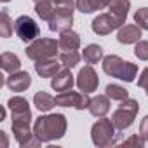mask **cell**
Here are the masks:
<instances>
[{
  "instance_id": "32",
  "label": "cell",
  "mask_w": 148,
  "mask_h": 148,
  "mask_svg": "<svg viewBox=\"0 0 148 148\" xmlns=\"http://www.w3.org/2000/svg\"><path fill=\"white\" fill-rule=\"evenodd\" d=\"M138 87L145 89L146 96H148V68H145L141 71V75H139V80H138Z\"/></svg>"
},
{
  "instance_id": "11",
  "label": "cell",
  "mask_w": 148,
  "mask_h": 148,
  "mask_svg": "<svg viewBox=\"0 0 148 148\" xmlns=\"http://www.w3.org/2000/svg\"><path fill=\"white\" fill-rule=\"evenodd\" d=\"M7 108L12 112V120H32L30 105L25 98L14 96L7 101Z\"/></svg>"
},
{
  "instance_id": "1",
  "label": "cell",
  "mask_w": 148,
  "mask_h": 148,
  "mask_svg": "<svg viewBox=\"0 0 148 148\" xmlns=\"http://www.w3.org/2000/svg\"><path fill=\"white\" fill-rule=\"evenodd\" d=\"M68 122L63 113L40 115L33 124V132L40 143H51L54 139H61L66 132Z\"/></svg>"
},
{
  "instance_id": "14",
  "label": "cell",
  "mask_w": 148,
  "mask_h": 148,
  "mask_svg": "<svg viewBox=\"0 0 148 148\" xmlns=\"http://www.w3.org/2000/svg\"><path fill=\"white\" fill-rule=\"evenodd\" d=\"M47 23H49V30L51 32L63 33V32L71 30V26H73V14H63V12H58L56 11L54 16Z\"/></svg>"
},
{
  "instance_id": "21",
  "label": "cell",
  "mask_w": 148,
  "mask_h": 148,
  "mask_svg": "<svg viewBox=\"0 0 148 148\" xmlns=\"http://www.w3.org/2000/svg\"><path fill=\"white\" fill-rule=\"evenodd\" d=\"M129 9H131V0H110V4H108V12L115 14L117 18L124 21L127 18Z\"/></svg>"
},
{
  "instance_id": "23",
  "label": "cell",
  "mask_w": 148,
  "mask_h": 148,
  "mask_svg": "<svg viewBox=\"0 0 148 148\" xmlns=\"http://www.w3.org/2000/svg\"><path fill=\"white\" fill-rule=\"evenodd\" d=\"M35 12L38 18H42L44 21H49L54 12H56V7H54V2L52 0H42V2H37L35 4Z\"/></svg>"
},
{
  "instance_id": "7",
  "label": "cell",
  "mask_w": 148,
  "mask_h": 148,
  "mask_svg": "<svg viewBox=\"0 0 148 148\" xmlns=\"http://www.w3.org/2000/svg\"><path fill=\"white\" fill-rule=\"evenodd\" d=\"M124 23H125V21L120 19V18H117L115 14L105 12V14H99L98 18L92 19L91 28H92V32H94L96 35H108V33H112L113 30H119Z\"/></svg>"
},
{
  "instance_id": "36",
  "label": "cell",
  "mask_w": 148,
  "mask_h": 148,
  "mask_svg": "<svg viewBox=\"0 0 148 148\" xmlns=\"http://www.w3.org/2000/svg\"><path fill=\"white\" fill-rule=\"evenodd\" d=\"M52 2H54V0H52Z\"/></svg>"
},
{
  "instance_id": "28",
  "label": "cell",
  "mask_w": 148,
  "mask_h": 148,
  "mask_svg": "<svg viewBox=\"0 0 148 148\" xmlns=\"http://www.w3.org/2000/svg\"><path fill=\"white\" fill-rule=\"evenodd\" d=\"M54 7L58 12L73 14V11L77 9V0H54Z\"/></svg>"
},
{
  "instance_id": "13",
  "label": "cell",
  "mask_w": 148,
  "mask_h": 148,
  "mask_svg": "<svg viewBox=\"0 0 148 148\" xmlns=\"http://www.w3.org/2000/svg\"><path fill=\"white\" fill-rule=\"evenodd\" d=\"M5 86L11 91H14V92H23V91H26L32 86V77H30L28 71L18 70V71H12L11 75L5 79Z\"/></svg>"
},
{
  "instance_id": "25",
  "label": "cell",
  "mask_w": 148,
  "mask_h": 148,
  "mask_svg": "<svg viewBox=\"0 0 148 148\" xmlns=\"http://www.w3.org/2000/svg\"><path fill=\"white\" fill-rule=\"evenodd\" d=\"M105 92H106V96L110 99H115V101H124V99L129 98V91L120 87V86H117V84H108Z\"/></svg>"
},
{
  "instance_id": "9",
  "label": "cell",
  "mask_w": 148,
  "mask_h": 148,
  "mask_svg": "<svg viewBox=\"0 0 148 148\" xmlns=\"http://www.w3.org/2000/svg\"><path fill=\"white\" fill-rule=\"evenodd\" d=\"M14 32L23 42H33L40 35L38 25L30 18V16H19L14 21Z\"/></svg>"
},
{
  "instance_id": "12",
  "label": "cell",
  "mask_w": 148,
  "mask_h": 148,
  "mask_svg": "<svg viewBox=\"0 0 148 148\" xmlns=\"http://www.w3.org/2000/svg\"><path fill=\"white\" fill-rule=\"evenodd\" d=\"M73 84H77V80H75V77L71 75V71H70V68H61L56 75L52 77V80H51V87L56 91V92H64V91H70L71 87H73Z\"/></svg>"
},
{
  "instance_id": "34",
  "label": "cell",
  "mask_w": 148,
  "mask_h": 148,
  "mask_svg": "<svg viewBox=\"0 0 148 148\" xmlns=\"http://www.w3.org/2000/svg\"><path fill=\"white\" fill-rule=\"evenodd\" d=\"M33 2H35V4H37V2H42V0H33Z\"/></svg>"
},
{
  "instance_id": "31",
  "label": "cell",
  "mask_w": 148,
  "mask_h": 148,
  "mask_svg": "<svg viewBox=\"0 0 148 148\" xmlns=\"http://www.w3.org/2000/svg\"><path fill=\"white\" fill-rule=\"evenodd\" d=\"M145 139L141 138V134H132L131 138H127L124 143H122V146L125 148V146H136V148H143L145 146Z\"/></svg>"
},
{
  "instance_id": "19",
  "label": "cell",
  "mask_w": 148,
  "mask_h": 148,
  "mask_svg": "<svg viewBox=\"0 0 148 148\" xmlns=\"http://www.w3.org/2000/svg\"><path fill=\"white\" fill-rule=\"evenodd\" d=\"M33 105L40 112H49V110H52V106H56V98H52L45 91H38L33 96Z\"/></svg>"
},
{
  "instance_id": "33",
  "label": "cell",
  "mask_w": 148,
  "mask_h": 148,
  "mask_svg": "<svg viewBox=\"0 0 148 148\" xmlns=\"http://www.w3.org/2000/svg\"><path fill=\"white\" fill-rule=\"evenodd\" d=\"M139 134H141V138H143L145 141H148V115L143 117V120H141V124H139Z\"/></svg>"
},
{
  "instance_id": "15",
  "label": "cell",
  "mask_w": 148,
  "mask_h": 148,
  "mask_svg": "<svg viewBox=\"0 0 148 148\" xmlns=\"http://www.w3.org/2000/svg\"><path fill=\"white\" fill-rule=\"evenodd\" d=\"M117 40L120 44H136L141 40V28L138 25H122L117 33Z\"/></svg>"
},
{
  "instance_id": "18",
  "label": "cell",
  "mask_w": 148,
  "mask_h": 148,
  "mask_svg": "<svg viewBox=\"0 0 148 148\" xmlns=\"http://www.w3.org/2000/svg\"><path fill=\"white\" fill-rule=\"evenodd\" d=\"M58 42H59V49L63 51H77L80 47V35L73 30H68L61 33Z\"/></svg>"
},
{
  "instance_id": "20",
  "label": "cell",
  "mask_w": 148,
  "mask_h": 148,
  "mask_svg": "<svg viewBox=\"0 0 148 148\" xmlns=\"http://www.w3.org/2000/svg\"><path fill=\"white\" fill-rule=\"evenodd\" d=\"M110 0H77V9L84 14H92L98 9L108 7Z\"/></svg>"
},
{
  "instance_id": "10",
  "label": "cell",
  "mask_w": 148,
  "mask_h": 148,
  "mask_svg": "<svg viewBox=\"0 0 148 148\" xmlns=\"http://www.w3.org/2000/svg\"><path fill=\"white\" fill-rule=\"evenodd\" d=\"M99 86V77H98V73L94 71V68L91 64L84 66L80 71H79V75H77V87L82 91V92H94Z\"/></svg>"
},
{
  "instance_id": "26",
  "label": "cell",
  "mask_w": 148,
  "mask_h": 148,
  "mask_svg": "<svg viewBox=\"0 0 148 148\" xmlns=\"http://www.w3.org/2000/svg\"><path fill=\"white\" fill-rule=\"evenodd\" d=\"M80 61V54L77 51H63L59 54V63L66 68H73V66H77Z\"/></svg>"
},
{
  "instance_id": "29",
  "label": "cell",
  "mask_w": 148,
  "mask_h": 148,
  "mask_svg": "<svg viewBox=\"0 0 148 148\" xmlns=\"http://www.w3.org/2000/svg\"><path fill=\"white\" fill-rule=\"evenodd\" d=\"M134 23L141 30H148V7H141L134 12Z\"/></svg>"
},
{
  "instance_id": "30",
  "label": "cell",
  "mask_w": 148,
  "mask_h": 148,
  "mask_svg": "<svg viewBox=\"0 0 148 148\" xmlns=\"http://www.w3.org/2000/svg\"><path fill=\"white\" fill-rule=\"evenodd\" d=\"M134 54H136L138 59H141V61H148V40H139V42H136Z\"/></svg>"
},
{
  "instance_id": "3",
  "label": "cell",
  "mask_w": 148,
  "mask_h": 148,
  "mask_svg": "<svg viewBox=\"0 0 148 148\" xmlns=\"http://www.w3.org/2000/svg\"><path fill=\"white\" fill-rule=\"evenodd\" d=\"M117 131L119 129L115 127L112 119L101 117L91 127V139L98 148H108V146H113L117 143V138H119Z\"/></svg>"
},
{
  "instance_id": "2",
  "label": "cell",
  "mask_w": 148,
  "mask_h": 148,
  "mask_svg": "<svg viewBox=\"0 0 148 148\" xmlns=\"http://www.w3.org/2000/svg\"><path fill=\"white\" fill-rule=\"evenodd\" d=\"M103 71L106 75L124 80V82H132L138 75V66L131 61H124L120 56L110 54L103 58Z\"/></svg>"
},
{
  "instance_id": "17",
  "label": "cell",
  "mask_w": 148,
  "mask_h": 148,
  "mask_svg": "<svg viewBox=\"0 0 148 148\" xmlns=\"http://www.w3.org/2000/svg\"><path fill=\"white\" fill-rule=\"evenodd\" d=\"M89 113L96 119L105 117L110 112V98L106 94H98L94 98H91V105H89Z\"/></svg>"
},
{
  "instance_id": "6",
  "label": "cell",
  "mask_w": 148,
  "mask_h": 148,
  "mask_svg": "<svg viewBox=\"0 0 148 148\" xmlns=\"http://www.w3.org/2000/svg\"><path fill=\"white\" fill-rule=\"evenodd\" d=\"M56 105L58 106H63V108H77V110H86L89 108L91 105V98L87 92H73L71 89L70 91H64V92H59L56 96Z\"/></svg>"
},
{
  "instance_id": "5",
  "label": "cell",
  "mask_w": 148,
  "mask_h": 148,
  "mask_svg": "<svg viewBox=\"0 0 148 148\" xmlns=\"http://www.w3.org/2000/svg\"><path fill=\"white\" fill-rule=\"evenodd\" d=\"M138 110H139V105H138L136 99H129V98L124 99L122 105H120V106L113 112V115H112V120H113L115 127H117L119 131L129 129V127L132 125L136 115H138Z\"/></svg>"
},
{
  "instance_id": "24",
  "label": "cell",
  "mask_w": 148,
  "mask_h": 148,
  "mask_svg": "<svg viewBox=\"0 0 148 148\" xmlns=\"http://www.w3.org/2000/svg\"><path fill=\"white\" fill-rule=\"evenodd\" d=\"M82 58H84V61H86L87 64H96L98 61L103 59V49H101L98 44H91V45H87V47L84 49Z\"/></svg>"
},
{
  "instance_id": "27",
  "label": "cell",
  "mask_w": 148,
  "mask_h": 148,
  "mask_svg": "<svg viewBox=\"0 0 148 148\" xmlns=\"http://www.w3.org/2000/svg\"><path fill=\"white\" fill-rule=\"evenodd\" d=\"M12 32H14V23L11 21L7 11H2V16H0V37L7 38L12 35Z\"/></svg>"
},
{
  "instance_id": "16",
  "label": "cell",
  "mask_w": 148,
  "mask_h": 148,
  "mask_svg": "<svg viewBox=\"0 0 148 148\" xmlns=\"http://www.w3.org/2000/svg\"><path fill=\"white\" fill-rule=\"evenodd\" d=\"M63 64H59L54 58H49V59H40V61H35V71L42 79H52L56 73L61 70Z\"/></svg>"
},
{
  "instance_id": "35",
  "label": "cell",
  "mask_w": 148,
  "mask_h": 148,
  "mask_svg": "<svg viewBox=\"0 0 148 148\" xmlns=\"http://www.w3.org/2000/svg\"><path fill=\"white\" fill-rule=\"evenodd\" d=\"M2 2H11V0H2Z\"/></svg>"
},
{
  "instance_id": "4",
  "label": "cell",
  "mask_w": 148,
  "mask_h": 148,
  "mask_svg": "<svg viewBox=\"0 0 148 148\" xmlns=\"http://www.w3.org/2000/svg\"><path fill=\"white\" fill-rule=\"evenodd\" d=\"M59 49V42H56L54 38H35L28 47H26V56L28 59H33V61H40V59H49V58H54L56 52Z\"/></svg>"
},
{
  "instance_id": "8",
  "label": "cell",
  "mask_w": 148,
  "mask_h": 148,
  "mask_svg": "<svg viewBox=\"0 0 148 148\" xmlns=\"http://www.w3.org/2000/svg\"><path fill=\"white\" fill-rule=\"evenodd\" d=\"M12 132L19 146L28 148V146H38L40 141L37 139L35 132L30 129V120H12Z\"/></svg>"
},
{
  "instance_id": "22",
  "label": "cell",
  "mask_w": 148,
  "mask_h": 148,
  "mask_svg": "<svg viewBox=\"0 0 148 148\" xmlns=\"http://www.w3.org/2000/svg\"><path fill=\"white\" fill-rule=\"evenodd\" d=\"M0 64H2V70L4 71H18L21 68V59L14 54V52H4L0 56Z\"/></svg>"
}]
</instances>
